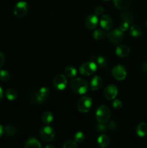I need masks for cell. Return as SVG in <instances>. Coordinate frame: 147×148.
Segmentation results:
<instances>
[{
  "mask_svg": "<svg viewBox=\"0 0 147 148\" xmlns=\"http://www.w3.org/2000/svg\"><path fill=\"white\" fill-rule=\"evenodd\" d=\"M70 86L74 92L80 95L85 94L89 89L86 81L82 78H74L72 79L70 82Z\"/></svg>",
  "mask_w": 147,
  "mask_h": 148,
  "instance_id": "obj_1",
  "label": "cell"
},
{
  "mask_svg": "<svg viewBox=\"0 0 147 148\" xmlns=\"http://www.w3.org/2000/svg\"><path fill=\"white\" fill-rule=\"evenodd\" d=\"M110 118V111L106 106H101L96 111V119L99 124H106Z\"/></svg>",
  "mask_w": 147,
  "mask_h": 148,
  "instance_id": "obj_2",
  "label": "cell"
},
{
  "mask_svg": "<svg viewBox=\"0 0 147 148\" xmlns=\"http://www.w3.org/2000/svg\"><path fill=\"white\" fill-rule=\"evenodd\" d=\"M97 69V65L93 61L84 62L81 65L79 72L84 76H91L95 74Z\"/></svg>",
  "mask_w": 147,
  "mask_h": 148,
  "instance_id": "obj_3",
  "label": "cell"
},
{
  "mask_svg": "<svg viewBox=\"0 0 147 148\" xmlns=\"http://www.w3.org/2000/svg\"><path fill=\"white\" fill-rule=\"evenodd\" d=\"M92 105V99L87 96H83L78 101L77 108L80 112L86 113L90 110Z\"/></svg>",
  "mask_w": 147,
  "mask_h": 148,
  "instance_id": "obj_4",
  "label": "cell"
},
{
  "mask_svg": "<svg viewBox=\"0 0 147 148\" xmlns=\"http://www.w3.org/2000/svg\"><path fill=\"white\" fill-rule=\"evenodd\" d=\"M28 11V5L25 1H19L14 8V14L17 17H22Z\"/></svg>",
  "mask_w": 147,
  "mask_h": 148,
  "instance_id": "obj_5",
  "label": "cell"
},
{
  "mask_svg": "<svg viewBox=\"0 0 147 148\" xmlns=\"http://www.w3.org/2000/svg\"><path fill=\"white\" fill-rule=\"evenodd\" d=\"M40 137L46 142H50L53 140L55 137V133L53 129L49 126L43 127L40 131Z\"/></svg>",
  "mask_w": 147,
  "mask_h": 148,
  "instance_id": "obj_6",
  "label": "cell"
},
{
  "mask_svg": "<svg viewBox=\"0 0 147 148\" xmlns=\"http://www.w3.org/2000/svg\"><path fill=\"white\" fill-rule=\"evenodd\" d=\"M112 75L117 80H123L126 77V69L122 65H116L112 68Z\"/></svg>",
  "mask_w": 147,
  "mask_h": 148,
  "instance_id": "obj_7",
  "label": "cell"
},
{
  "mask_svg": "<svg viewBox=\"0 0 147 148\" xmlns=\"http://www.w3.org/2000/svg\"><path fill=\"white\" fill-rule=\"evenodd\" d=\"M67 79L66 77L62 74H59L56 75L53 79V85L59 90H63L66 86Z\"/></svg>",
  "mask_w": 147,
  "mask_h": 148,
  "instance_id": "obj_8",
  "label": "cell"
},
{
  "mask_svg": "<svg viewBox=\"0 0 147 148\" xmlns=\"http://www.w3.org/2000/svg\"><path fill=\"white\" fill-rule=\"evenodd\" d=\"M108 38H110V40L113 43H119L120 42H121L123 38V32L121 31L120 29H115V30H112L111 32H110L108 34Z\"/></svg>",
  "mask_w": 147,
  "mask_h": 148,
  "instance_id": "obj_9",
  "label": "cell"
},
{
  "mask_svg": "<svg viewBox=\"0 0 147 148\" xmlns=\"http://www.w3.org/2000/svg\"><path fill=\"white\" fill-rule=\"evenodd\" d=\"M118 95V88L114 85H109L104 90V95L108 100H113Z\"/></svg>",
  "mask_w": 147,
  "mask_h": 148,
  "instance_id": "obj_10",
  "label": "cell"
},
{
  "mask_svg": "<svg viewBox=\"0 0 147 148\" xmlns=\"http://www.w3.org/2000/svg\"><path fill=\"white\" fill-rule=\"evenodd\" d=\"M98 23V18L96 14H89L85 19V26L89 30H93L96 27Z\"/></svg>",
  "mask_w": 147,
  "mask_h": 148,
  "instance_id": "obj_11",
  "label": "cell"
},
{
  "mask_svg": "<svg viewBox=\"0 0 147 148\" xmlns=\"http://www.w3.org/2000/svg\"><path fill=\"white\" fill-rule=\"evenodd\" d=\"M100 26L105 30H110L112 27V20L109 15H102L99 20Z\"/></svg>",
  "mask_w": 147,
  "mask_h": 148,
  "instance_id": "obj_12",
  "label": "cell"
},
{
  "mask_svg": "<svg viewBox=\"0 0 147 148\" xmlns=\"http://www.w3.org/2000/svg\"><path fill=\"white\" fill-rule=\"evenodd\" d=\"M115 53L119 57L125 58L130 54V49L125 45H120L116 48Z\"/></svg>",
  "mask_w": 147,
  "mask_h": 148,
  "instance_id": "obj_13",
  "label": "cell"
},
{
  "mask_svg": "<svg viewBox=\"0 0 147 148\" xmlns=\"http://www.w3.org/2000/svg\"><path fill=\"white\" fill-rule=\"evenodd\" d=\"M30 101L33 104H41L46 101V99L43 98L40 95V92H33L29 96Z\"/></svg>",
  "mask_w": 147,
  "mask_h": 148,
  "instance_id": "obj_14",
  "label": "cell"
},
{
  "mask_svg": "<svg viewBox=\"0 0 147 148\" xmlns=\"http://www.w3.org/2000/svg\"><path fill=\"white\" fill-rule=\"evenodd\" d=\"M103 84L102 78L99 76L94 77L90 82V87L92 90H97L102 87Z\"/></svg>",
  "mask_w": 147,
  "mask_h": 148,
  "instance_id": "obj_15",
  "label": "cell"
},
{
  "mask_svg": "<svg viewBox=\"0 0 147 148\" xmlns=\"http://www.w3.org/2000/svg\"><path fill=\"white\" fill-rule=\"evenodd\" d=\"M115 7L119 10H127L131 4V0H113Z\"/></svg>",
  "mask_w": 147,
  "mask_h": 148,
  "instance_id": "obj_16",
  "label": "cell"
},
{
  "mask_svg": "<svg viewBox=\"0 0 147 148\" xmlns=\"http://www.w3.org/2000/svg\"><path fill=\"white\" fill-rule=\"evenodd\" d=\"M91 59H92V61H93L94 62H95L97 64L99 65L101 68L105 69V68L108 66V62H107L106 59H105L104 56H92V57H91Z\"/></svg>",
  "mask_w": 147,
  "mask_h": 148,
  "instance_id": "obj_17",
  "label": "cell"
},
{
  "mask_svg": "<svg viewBox=\"0 0 147 148\" xmlns=\"http://www.w3.org/2000/svg\"><path fill=\"white\" fill-rule=\"evenodd\" d=\"M136 133L138 136L144 137L147 135V124L145 122H141L137 126Z\"/></svg>",
  "mask_w": 147,
  "mask_h": 148,
  "instance_id": "obj_18",
  "label": "cell"
},
{
  "mask_svg": "<svg viewBox=\"0 0 147 148\" xmlns=\"http://www.w3.org/2000/svg\"><path fill=\"white\" fill-rule=\"evenodd\" d=\"M110 140V138L105 134H101L97 139V143L102 148H106L109 146Z\"/></svg>",
  "mask_w": 147,
  "mask_h": 148,
  "instance_id": "obj_19",
  "label": "cell"
},
{
  "mask_svg": "<svg viewBox=\"0 0 147 148\" xmlns=\"http://www.w3.org/2000/svg\"><path fill=\"white\" fill-rule=\"evenodd\" d=\"M25 148H41V145L36 139L30 138L26 141Z\"/></svg>",
  "mask_w": 147,
  "mask_h": 148,
  "instance_id": "obj_20",
  "label": "cell"
},
{
  "mask_svg": "<svg viewBox=\"0 0 147 148\" xmlns=\"http://www.w3.org/2000/svg\"><path fill=\"white\" fill-rule=\"evenodd\" d=\"M76 73H77V71H76V69L74 66H66L64 69V74L66 75V77L69 78L74 77L76 75Z\"/></svg>",
  "mask_w": 147,
  "mask_h": 148,
  "instance_id": "obj_21",
  "label": "cell"
},
{
  "mask_svg": "<svg viewBox=\"0 0 147 148\" xmlns=\"http://www.w3.org/2000/svg\"><path fill=\"white\" fill-rule=\"evenodd\" d=\"M53 120V116L51 112L50 111H46L44 112L42 115V121L44 124H48L51 123Z\"/></svg>",
  "mask_w": 147,
  "mask_h": 148,
  "instance_id": "obj_22",
  "label": "cell"
},
{
  "mask_svg": "<svg viewBox=\"0 0 147 148\" xmlns=\"http://www.w3.org/2000/svg\"><path fill=\"white\" fill-rule=\"evenodd\" d=\"M130 32H131V35L134 38L136 37H139L141 35V29L140 28L139 26L135 25H133L131 26L130 27Z\"/></svg>",
  "mask_w": 147,
  "mask_h": 148,
  "instance_id": "obj_23",
  "label": "cell"
},
{
  "mask_svg": "<svg viewBox=\"0 0 147 148\" xmlns=\"http://www.w3.org/2000/svg\"><path fill=\"white\" fill-rule=\"evenodd\" d=\"M5 95L7 99L10 100V101H14V100H15L17 97V92L13 89L7 90L5 92Z\"/></svg>",
  "mask_w": 147,
  "mask_h": 148,
  "instance_id": "obj_24",
  "label": "cell"
},
{
  "mask_svg": "<svg viewBox=\"0 0 147 148\" xmlns=\"http://www.w3.org/2000/svg\"><path fill=\"white\" fill-rule=\"evenodd\" d=\"M121 18H122V20L128 22L131 24L133 22V14L131 12H124L121 14Z\"/></svg>",
  "mask_w": 147,
  "mask_h": 148,
  "instance_id": "obj_25",
  "label": "cell"
},
{
  "mask_svg": "<svg viewBox=\"0 0 147 148\" xmlns=\"http://www.w3.org/2000/svg\"><path fill=\"white\" fill-rule=\"evenodd\" d=\"M4 130L8 136H14L17 132V129L12 125H6Z\"/></svg>",
  "mask_w": 147,
  "mask_h": 148,
  "instance_id": "obj_26",
  "label": "cell"
},
{
  "mask_svg": "<svg viewBox=\"0 0 147 148\" xmlns=\"http://www.w3.org/2000/svg\"><path fill=\"white\" fill-rule=\"evenodd\" d=\"M106 36V33L101 30H96L93 33V37L95 40H102Z\"/></svg>",
  "mask_w": 147,
  "mask_h": 148,
  "instance_id": "obj_27",
  "label": "cell"
},
{
  "mask_svg": "<svg viewBox=\"0 0 147 148\" xmlns=\"http://www.w3.org/2000/svg\"><path fill=\"white\" fill-rule=\"evenodd\" d=\"M85 136L83 132H78L74 136V141L76 142V143H81L84 140Z\"/></svg>",
  "mask_w": 147,
  "mask_h": 148,
  "instance_id": "obj_28",
  "label": "cell"
},
{
  "mask_svg": "<svg viewBox=\"0 0 147 148\" xmlns=\"http://www.w3.org/2000/svg\"><path fill=\"white\" fill-rule=\"evenodd\" d=\"M63 148H78L77 144L74 140H68L63 145Z\"/></svg>",
  "mask_w": 147,
  "mask_h": 148,
  "instance_id": "obj_29",
  "label": "cell"
},
{
  "mask_svg": "<svg viewBox=\"0 0 147 148\" xmlns=\"http://www.w3.org/2000/svg\"><path fill=\"white\" fill-rule=\"evenodd\" d=\"M10 78V73L6 70H0V79L2 81H7Z\"/></svg>",
  "mask_w": 147,
  "mask_h": 148,
  "instance_id": "obj_30",
  "label": "cell"
},
{
  "mask_svg": "<svg viewBox=\"0 0 147 148\" xmlns=\"http://www.w3.org/2000/svg\"><path fill=\"white\" fill-rule=\"evenodd\" d=\"M38 92H40V95L46 100L49 95V90L47 88H41L39 90Z\"/></svg>",
  "mask_w": 147,
  "mask_h": 148,
  "instance_id": "obj_31",
  "label": "cell"
},
{
  "mask_svg": "<svg viewBox=\"0 0 147 148\" xmlns=\"http://www.w3.org/2000/svg\"><path fill=\"white\" fill-rule=\"evenodd\" d=\"M130 27V23L128 22L125 21V20H122V22L120 24L119 29L121 30V31L124 32L125 30H127L128 29V27Z\"/></svg>",
  "mask_w": 147,
  "mask_h": 148,
  "instance_id": "obj_32",
  "label": "cell"
},
{
  "mask_svg": "<svg viewBox=\"0 0 147 148\" xmlns=\"http://www.w3.org/2000/svg\"><path fill=\"white\" fill-rule=\"evenodd\" d=\"M108 129V126L105 125V124H99L97 125V130L99 132H105Z\"/></svg>",
  "mask_w": 147,
  "mask_h": 148,
  "instance_id": "obj_33",
  "label": "cell"
},
{
  "mask_svg": "<svg viewBox=\"0 0 147 148\" xmlns=\"http://www.w3.org/2000/svg\"><path fill=\"white\" fill-rule=\"evenodd\" d=\"M112 107L115 109H120V108H122V103L120 100H114L113 102H112Z\"/></svg>",
  "mask_w": 147,
  "mask_h": 148,
  "instance_id": "obj_34",
  "label": "cell"
},
{
  "mask_svg": "<svg viewBox=\"0 0 147 148\" xmlns=\"http://www.w3.org/2000/svg\"><path fill=\"white\" fill-rule=\"evenodd\" d=\"M107 126H108V128L110 129V130H116L117 127H118V124H117V123L115 122V121H110L108 125Z\"/></svg>",
  "mask_w": 147,
  "mask_h": 148,
  "instance_id": "obj_35",
  "label": "cell"
},
{
  "mask_svg": "<svg viewBox=\"0 0 147 148\" xmlns=\"http://www.w3.org/2000/svg\"><path fill=\"white\" fill-rule=\"evenodd\" d=\"M104 12V9L102 7H97L95 10V14L97 15H102V13Z\"/></svg>",
  "mask_w": 147,
  "mask_h": 148,
  "instance_id": "obj_36",
  "label": "cell"
},
{
  "mask_svg": "<svg viewBox=\"0 0 147 148\" xmlns=\"http://www.w3.org/2000/svg\"><path fill=\"white\" fill-rule=\"evenodd\" d=\"M4 62H5V57H4V55L0 51V67L4 65Z\"/></svg>",
  "mask_w": 147,
  "mask_h": 148,
  "instance_id": "obj_37",
  "label": "cell"
},
{
  "mask_svg": "<svg viewBox=\"0 0 147 148\" xmlns=\"http://www.w3.org/2000/svg\"><path fill=\"white\" fill-rule=\"evenodd\" d=\"M142 68H143V69H144V70L145 71V72H147V62H145V63H144V64H143Z\"/></svg>",
  "mask_w": 147,
  "mask_h": 148,
  "instance_id": "obj_38",
  "label": "cell"
},
{
  "mask_svg": "<svg viewBox=\"0 0 147 148\" xmlns=\"http://www.w3.org/2000/svg\"><path fill=\"white\" fill-rule=\"evenodd\" d=\"M3 133H4V128H3L2 126L0 125V137L2 135Z\"/></svg>",
  "mask_w": 147,
  "mask_h": 148,
  "instance_id": "obj_39",
  "label": "cell"
},
{
  "mask_svg": "<svg viewBox=\"0 0 147 148\" xmlns=\"http://www.w3.org/2000/svg\"><path fill=\"white\" fill-rule=\"evenodd\" d=\"M2 97H3V90H2V88L0 87V101L1 100Z\"/></svg>",
  "mask_w": 147,
  "mask_h": 148,
  "instance_id": "obj_40",
  "label": "cell"
},
{
  "mask_svg": "<svg viewBox=\"0 0 147 148\" xmlns=\"http://www.w3.org/2000/svg\"><path fill=\"white\" fill-rule=\"evenodd\" d=\"M45 148H55L54 146L53 145H47Z\"/></svg>",
  "mask_w": 147,
  "mask_h": 148,
  "instance_id": "obj_41",
  "label": "cell"
},
{
  "mask_svg": "<svg viewBox=\"0 0 147 148\" xmlns=\"http://www.w3.org/2000/svg\"><path fill=\"white\" fill-rule=\"evenodd\" d=\"M146 27H147V23H146Z\"/></svg>",
  "mask_w": 147,
  "mask_h": 148,
  "instance_id": "obj_42",
  "label": "cell"
},
{
  "mask_svg": "<svg viewBox=\"0 0 147 148\" xmlns=\"http://www.w3.org/2000/svg\"><path fill=\"white\" fill-rule=\"evenodd\" d=\"M105 1H108V0H105Z\"/></svg>",
  "mask_w": 147,
  "mask_h": 148,
  "instance_id": "obj_43",
  "label": "cell"
}]
</instances>
